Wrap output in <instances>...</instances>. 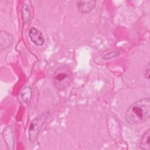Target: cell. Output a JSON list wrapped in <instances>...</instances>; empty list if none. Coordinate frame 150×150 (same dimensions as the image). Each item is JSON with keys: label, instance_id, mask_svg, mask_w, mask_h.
Segmentation results:
<instances>
[{"label": "cell", "instance_id": "cell-5", "mask_svg": "<svg viewBox=\"0 0 150 150\" xmlns=\"http://www.w3.org/2000/svg\"><path fill=\"white\" fill-rule=\"evenodd\" d=\"M2 135L7 146V149H13L14 148V140L12 127L11 126H7L4 128Z\"/></svg>", "mask_w": 150, "mask_h": 150}, {"label": "cell", "instance_id": "cell-8", "mask_svg": "<svg viewBox=\"0 0 150 150\" xmlns=\"http://www.w3.org/2000/svg\"><path fill=\"white\" fill-rule=\"evenodd\" d=\"M150 130L148 129L142 136L140 142V148L142 149L150 150Z\"/></svg>", "mask_w": 150, "mask_h": 150}, {"label": "cell", "instance_id": "cell-12", "mask_svg": "<svg viewBox=\"0 0 150 150\" xmlns=\"http://www.w3.org/2000/svg\"><path fill=\"white\" fill-rule=\"evenodd\" d=\"M117 54V52H111L110 53H108L107 55H105L104 58L105 59H111L112 57H114L116 56Z\"/></svg>", "mask_w": 150, "mask_h": 150}, {"label": "cell", "instance_id": "cell-10", "mask_svg": "<svg viewBox=\"0 0 150 150\" xmlns=\"http://www.w3.org/2000/svg\"><path fill=\"white\" fill-rule=\"evenodd\" d=\"M22 13L23 22L25 23H26L29 21L30 16V9L28 5L26 4H24L23 5L22 9Z\"/></svg>", "mask_w": 150, "mask_h": 150}, {"label": "cell", "instance_id": "cell-1", "mask_svg": "<svg viewBox=\"0 0 150 150\" xmlns=\"http://www.w3.org/2000/svg\"><path fill=\"white\" fill-rule=\"evenodd\" d=\"M150 115L149 97L140 99L131 104L126 111L125 118L130 125H137L147 121Z\"/></svg>", "mask_w": 150, "mask_h": 150}, {"label": "cell", "instance_id": "cell-11", "mask_svg": "<svg viewBox=\"0 0 150 150\" xmlns=\"http://www.w3.org/2000/svg\"><path fill=\"white\" fill-rule=\"evenodd\" d=\"M149 63H148L147 64L145 65V69H144V74H145V77L149 80Z\"/></svg>", "mask_w": 150, "mask_h": 150}, {"label": "cell", "instance_id": "cell-9", "mask_svg": "<svg viewBox=\"0 0 150 150\" xmlns=\"http://www.w3.org/2000/svg\"><path fill=\"white\" fill-rule=\"evenodd\" d=\"M21 96L23 101L26 104H29L32 97V90L29 86L24 87L21 93Z\"/></svg>", "mask_w": 150, "mask_h": 150}, {"label": "cell", "instance_id": "cell-7", "mask_svg": "<svg viewBox=\"0 0 150 150\" xmlns=\"http://www.w3.org/2000/svg\"><path fill=\"white\" fill-rule=\"evenodd\" d=\"M96 6L95 1H80L77 2L79 10L83 13H87L91 11Z\"/></svg>", "mask_w": 150, "mask_h": 150}, {"label": "cell", "instance_id": "cell-2", "mask_svg": "<svg viewBox=\"0 0 150 150\" xmlns=\"http://www.w3.org/2000/svg\"><path fill=\"white\" fill-rule=\"evenodd\" d=\"M73 74L69 67L63 66L58 68L53 74V83L59 91L66 90L71 84Z\"/></svg>", "mask_w": 150, "mask_h": 150}, {"label": "cell", "instance_id": "cell-6", "mask_svg": "<svg viewBox=\"0 0 150 150\" xmlns=\"http://www.w3.org/2000/svg\"><path fill=\"white\" fill-rule=\"evenodd\" d=\"M13 40V37L10 33L5 30H1L0 36L1 50H5L9 48L12 45Z\"/></svg>", "mask_w": 150, "mask_h": 150}, {"label": "cell", "instance_id": "cell-3", "mask_svg": "<svg viewBox=\"0 0 150 150\" xmlns=\"http://www.w3.org/2000/svg\"><path fill=\"white\" fill-rule=\"evenodd\" d=\"M47 117V114L44 113L36 117L31 122L29 128V139L31 142H33L36 138L42 126L45 122Z\"/></svg>", "mask_w": 150, "mask_h": 150}, {"label": "cell", "instance_id": "cell-4", "mask_svg": "<svg viewBox=\"0 0 150 150\" xmlns=\"http://www.w3.org/2000/svg\"><path fill=\"white\" fill-rule=\"evenodd\" d=\"M29 36L30 40L36 46H42L45 43V39L42 32L34 27L30 29Z\"/></svg>", "mask_w": 150, "mask_h": 150}]
</instances>
